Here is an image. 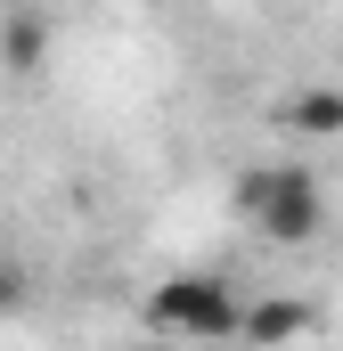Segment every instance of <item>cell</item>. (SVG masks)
<instances>
[{"label":"cell","instance_id":"cell-1","mask_svg":"<svg viewBox=\"0 0 343 351\" xmlns=\"http://www.w3.org/2000/svg\"><path fill=\"white\" fill-rule=\"evenodd\" d=\"M229 196H237V221L261 245H319V229H327V180L311 164H294V156L246 164Z\"/></svg>","mask_w":343,"mask_h":351},{"label":"cell","instance_id":"cell-4","mask_svg":"<svg viewBox=\"0 0 343 351\" xmlns=\"http://www.w3.org/2000/svg\"><path fill=\"white\" fill-rule=\"evenodd\" d=\"M49 41H58V25H49L41 8H8V16H0V66H8V74H33V66L49 58Z\"/></svg>","mask_w":343,"mask_h":351},{"label":"cell","instance_id":"cell-3","mask_svg":"<svg viewBox=\"0 0 343 351\" xmlns=\"http://www.w3.org/2000/svg\"><path fill=\"white\" fill-rule=\"evenodd\" d=\"M311 327H319V302H303V294H246V327H237V343L286 351V343H303Z\"/></svg>","mask_w":343,"mask_h":351},{"label":"cell","instance_id":"cell-6","mask_svg":"<svg viewBox=\"0 0 343 351\" xmlns=\"http://www.w3.org/2000/svg\"><path fill=\"white\" fill-rule=\"evenodd\" d=\"M25 302H33V269H25V262H8V254H0V319H16Z\"/></svg>","mask_w":343,"mask_h":351},{"label":"cell","instance_id":"cell-7","mask_svg":"<svg viewBox=\"0 0 343 351\" xmlns=\"http://www.w3.org/2000/svg\"><path fill=\"white\" fill-rule=\"evenodd\" d=\"M147 351H172V343H147Z\"/></svg>","mask_w":343,"mask_h":351},{"label":"cell","instance_id":"cell-5","mask_svg":"<svg viewBox=\"0 0 343 351\" xmlns=\"http://www.w3.org/2000/svg\"><path fill=\"white\" fill-rule=\"evenodd\" d=\"M278 123H286V131H303V139H343V90L303 82L286 106H278Z\"/></svg>","mask_w":343,"mask_h":351},{"label":"cell","instance_id":"cell-2","mask_svg":"<svg viewBox=\"0 0 343 351\" xmlns=\"http://www.w3.org/2000/svg\"><path fill=\"white\" fill-rule=\"evenodd\" d=\"M139 327H147V343H237V327H246V294L221 278V269H172L164 286H147V302H139Z\"/></svg>","mask_w":343,"mask_h":351}]
</instances>
